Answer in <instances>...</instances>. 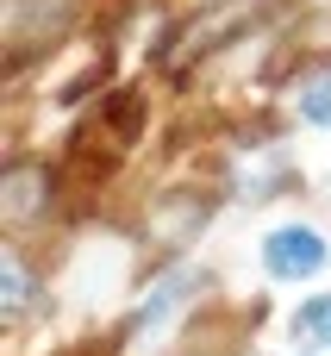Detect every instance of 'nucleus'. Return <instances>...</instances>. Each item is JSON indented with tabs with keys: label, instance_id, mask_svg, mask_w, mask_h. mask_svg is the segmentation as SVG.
Masks as SVG:
<instances>
[{
	"label": "nucleus",
	"instance_id": "4",
	"mask_svg": "<svg viewBox=\"0 0 331 356\" xmlns=\"http://www.w3.org/2000/svg\"><path fill=\"white\" fill-rule=\"evenodd\" d=\"M294 332L307 344H331V294H313L300 313H294Z\"/></svg>",
	"mask_w": 331,
	"mask_h": 356
},
{
	"label": "nucleus",
	"instance_id": "3",
	"mask_svg": "<svg viewBox=\"0 0 331 356\" xmlns=\"http://www.w3.org/2000/svg\"><path fill=\"white\" fill-rule=\"evenodd\" d=\"M0 307H6L13 319L31 307V269H25L19 257H6V263H0Z\"/></svg>",
	"mask_w": 331,
	"mask_h": 356
},
{
	"label": "nucleus",
	"instance_id": "5",
	"mask_svg": "<svg viewBox=\"0 0 331 356\" xmlns=\"http://www.w3.org/2000/svg\"><path fill=\"white\" fill-rule=\"evenodd\" d=\"M300 119L307 125H331V75H313L300 88Z\"/></svg>",
	"mask_w": 331,
	"mask_h": 356
},
{
	"label": "nucleus",
	"instance_id": "1",
	"mask_svg": "<svg viewBox=\"0 0 331 356\" xmlns=\"http://www.w3.org/2000/svg\"><path fill=\"white\" fill-rule=\"evenodd\" d=\"M325 238L313 232V225H275L269 238H263V269L275 275V282H307V275H319L325 269Z\"/></svg>",
	"mask_w": 331,
	"mask_h": 356
},
{
	"label": "nucleus",
	"instance_id": "2",
	"mask_svg": "<svg viewBox=\"0 0 331 356\" xmlns=\"http://www.w3.org/2000/svg\"><path fill=\"white\" fill-rule=\"evenodd\" d=\"M188 288H200V269H169V275H163V282L150 288V300L138 307V319H131V332L144 338L150 325H163V319H169V313H175V307L188 300Z\"/></svg>",
	"mask_w": 331,
	"mask_h": 356
}]
</instances>
